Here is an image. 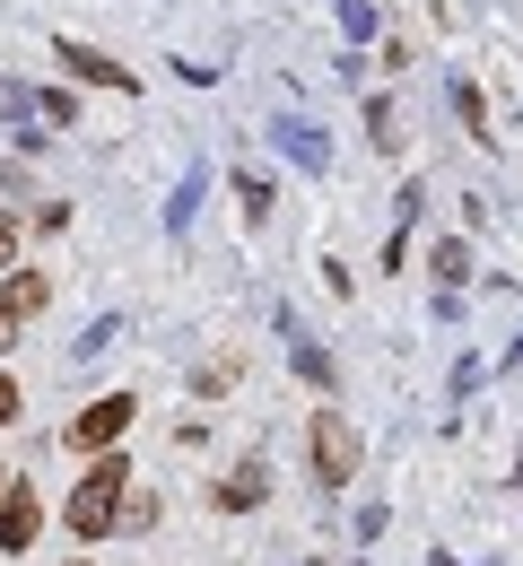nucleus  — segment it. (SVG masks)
<instances>
[{"label": "nucleus", "mask_w": 523, "mask_h": 566, "mask_svg": "<svg viewBox=\"0 0 523 566\" xmlns=\"http://www.w3.org/2000/svg\"><path fill=\"white\" fill-rule=\"evenodd\" d=\"M0 262H9V227H0Z\"/></svg>", "instance_id": "obj_20"}, {"label": "nucleus", "mask_w": 523, "mask_h": 566, "mask_svg": "<svg viewBox=\"0 0 523 566\" xmlns=\"http://www.w3.org/2000/svg\"><path fill=\"white\" fill-rule=\"evenodd\" d=\"M332 9H341V27H349L358 44H367V35H375V0H332Z\"/></svg>", "instance_id": "obj_15"}, {"label": "nucleus", "mask_w": 523, "mask_h": 566, "mask_svg": "<svg viewBox=\"0 0 523 566\" xmlns=\"http://www.w3.org/2000/svg\"><path fill=\"white\" fill-rule=\"evenodd\" d=\"M0 496H9V471H0Z\"/></svg>", "instance_id": "obj_21"}, {"label": "nucleus", "mask_w": 523, "mask_h": 566, "mask_svg": "<svg viewBox=\"0 0 523 566\" xmlns=\"http://www.w3.org/2000/svg\"><path fill=\"white\" fill-rule=\"evenodd\" d=\"M428 566H446V558H428Z\"/></svg>", "instance_id": "obj_22"}, {"label": "nucleus", "mask_w": 523, "mask_h": 566, "mask_svg": "<svg viewBox=\"0 0 523 566\" xmlns=\"http://www.w3.org/2000/svg\"><path fill=\"white\" fill-rule=\"evenodd\" d=\"M123 489H132V462L96 453V462H87V480L71 489V532H79V541H105V532H114V505H123Z\"/></svg>", "instance_id": "obj_1"}, {"label": "nucleus", "mask_w": 523, "mask_h": 566, "mask_svg": "<svg viewBox=\"0 0 523 566\" xmlns=\"http://www.w3.org/2000/svg\"><path fill=\"white\" fill-rule=\"evenodd\" d=\"M62 71H71V78H96V87H114V96H132V71H123V62H105V53H87V44H62Z\"/></svg>", "instance_id": "obj_7"}, {"label": "nucleus", "mask_w": 523, "mask_h": 566, "mask_svg": "<svg viewBox=\"0 0 523 566\" xmlns=\"http://www.w3.org/2000/svg\"><path fill=\"white\" fill-rule=\"evenodd\" d=\"M18 410H27V401H18V384H9V375H0V427L18 419Z\"/></svg>", "instance_id": "obj_17"}, {"label": "nucleus", "mask_w": 523, "mask_h": 566, "mask_svg": "<svg viewBox=\"0 0 523 566\" xmlns=\"http://www.w3.org/2000/svg\"><path fill=\"white\" fill-rule=\"evenodd\" d=\"M71 566H87V558H71Z\"/></svg>", "instance_id": "obj_23"}, {"label": "nucleus", "mask_w": 523, "mask_h": 566, "mask_svg": "<svg viewBox=\"0 0 523 566\" xmlns=\"http://www.w3.org/2000/svg\"><path fill=\"white\" fill-rule=\"evenodd\" d=\"M35 532H44V505H35V489L18 480V489L0 496V549L18 558V549H35Z\"/></svg>", "instance_id": "obj_4"}, {"label": "nucleus", "mask_w": 523, "mask_h": 566, "mask_svg": "<svg viewBox=\"0 0 523 566\" xmlns=\"http://www.w3.org/2000/svg\"><path fill=\"white\" fill-rule=\"evenodd\" d=\"M132 419H140V401H132V392H105V401H87V410L71 419V444H79V453H105Z\"/></svg>", "instance_id": "obj_3"}, {"label": "nucleus", "mask_w": 523, "mask_h": 566, "mask_svg": "<svg viewBox=\"0 0 523 566\" xmlns=\"http://www.w3.org/2000/svg\"><path fill=\"white\" fill-rule=\"evenodd\" d=\"M428 271H437V287H462V280H471V244H462V235H437Z\"/></svg>", "instance_id": "obj_11"}, {"label": "nucleus", "mask_w": 523, "mask_h": 566, "mask_svg": "<svg viewBox=\"0 0 523 566\" xmlns=\"http://www.w3.org/2000/svg\"><path fill=\"white\" fill-rule=\"evenodd\" d=\"M515 489H523V444H515Z\"/></svg>", "instance_id": "obj_19"}, {"label": "nucleus", "mask_w": 523, "mask_h": 566, "mask_svg": "<svg viewBox=\"0 0 523 566\" xmlns=\"http://www.w3.org/2000/svg\"><path fill=\"white\" fill-rule=\"evenodd\" d=\"M114 340H123V314H96V323H87V332L71 340V357H105Z\"/></svg>", "instance_id": "obj_13"}, {"label": "nucleus", "mask_w": 523, "mask_h": 566, "mask_svg": "<svg viewBox=\"0 0 523 566\" xmlns=\"http://www.w3.org/2000/svg\"><path fill=\"white\" fill-rule=\"evenodd\" d=\"M289 366H297L305 384H332V349H323V340H305L297 314H289Z\"/></svg>", "instance_id": "obj_9"}, {"label": "nucleus", "mask_w": 523, "mask_h": 566, "mask_svg": "<svg viewBox=\"0 0 523 566\" xmlns=\"http://www.w3.org/2000/svg\"><path fill=\"white\" fill-rule=\"evenodd\" d=\"M44 296H53V280L9 271V280H0V314H9V323H27V314H44Z\"/></svg>", "instance_id": "obj_8"}, {"label": "nucleus", "mask_w": 523, "mask_h": 566, "mask_svg": "<svg viewBox=\"0 0 523 566\" xmlns=\"http://www.w3.org/2000/svg\"><path fill=\"white\" fill-rule=\"evenodd\" d=\"M114 523H123V532H149V523H157V496H149V489H123Z\"/></svg>", "instance_id": "obj_14"}, {"label": "nucleus", "mask_w": 523, "mask_h": 566, "mask_svg": "<svg viewBox=\"0 0 523 566\" xmlns=\"http://www.w3.org/2000/svg\"><path fill=\"white\" fill-rule=\"evenodd\" d=\"M9 349H18V323H9V314H0V357H9Z\"/></svg>", "instance_id": "obj_18"}, {"label": "nucleus", "mask_w": 523, "mask_h": 566, "mask_svg": "<svg viewBox=\"0 0 523 566\" xmlns=\"http://www.w3.org/2000/svg\"><path fill=\"white\" fill-rule=\"evenodd\" d=\"M27 114H35V96H27L18 78H0V123H27Z\"/></svg>", "instance_id": "obj_16"}, {"label": "nucleus", "mask_w": 523, "mask_h": 566, "mask_svg": "<svg viewBox=\"0 0 523 566\" xmlns=\"http://www.w3.org/2000/svg\"><path fill=\"white\" fill-rule=\"evenodd\" d=\"M201 192H210V175L192 166V175L175 184V201H166V235H184V227H192V210H201Z\"/></svg>", "instance_id": "obj_12"}, {"label": "nucleus", "mask_w": 523, "mask_h": 566, "mask_svg": "<svg viewBox=\"0 0 523 566\" xmlns=\"http://www.w3.org/2000/svg\"><path fill=\"white\" fill-rule=\"evenodd\" d=\"M305 444H314V480H323V489H349V480H358V427L341 419V410H314Z\"/></svg>", "instance_id": "obj_2"}, {"label": "nucleus", "mask_w": 523, "mask_h": 566, "mask_svg": "<svg viewBox=\"0 0 523 566\" xmlns=\"http://www.w3.org/2000/svg\"><path fill=\"white\" fill-rule=\"evenodd\" d=\"M262 496H271V471H262V462H244L236 480H219V489H210V505H219V514H253Z\"/></svg>", "instance_id": "obj_6"}, {"label": "nucleus", "mask_w": 523, "mask_h": 566, "mask_svg": "<svg viewBox=\"0 0 523 566\" xmlns=\"http://www.w3.org/2000/svg\"><path fill=\"white\" fill-rule=\"evenodd\" d=\"M271 140H280V157H297L305 175H323V166H332V140H323L314 123H297V114H289V123H271Z\"/></svg>", "instance_id": "obj_5"}, {"label": "nucleus", "mask_w": 523, "mask_h": 566, "mask_svg": "<svg viewBox=\"0 0 523 566\" xmlns=\"http://www.w3.org/2000/svg\"><path fill=\"white\" fill-rule=\"evenodd\" d=\"M446 105H453V123H462L471 140H498V132H489V105H480V87H471V78H453V87H446Z\"/></svg>", "instance_id": "obj_10"}]
</instances>
